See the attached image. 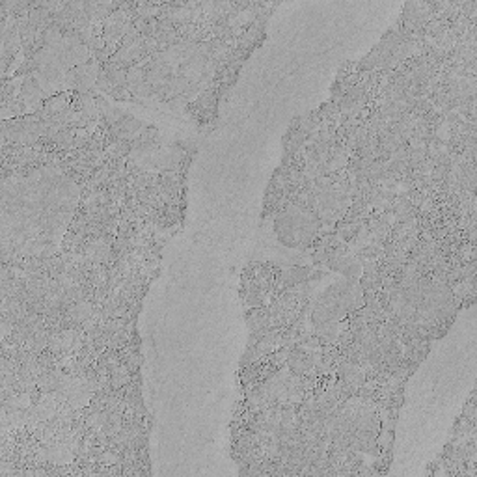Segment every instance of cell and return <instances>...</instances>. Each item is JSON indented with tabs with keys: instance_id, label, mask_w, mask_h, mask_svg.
I'll list each match as a JSON object with an SVG mask.
<instances>
[{
	"instance_id": "7a4b0ae2",
	"label": "cell",
	"mask_w": 477,
	"mask_h": 477,
	"mask_svg": "<svg viewBox=\"0 0 477 477\" xmlns=\"http://www.w3.org/2000/svg\"><path fill=\"white\" fill-rule=\"evenodd\" d=\"M377 444L382 451H392L393 448V431H386L380 429V433L377 435Z\"/></svg>"
},
{
	"instance_id": "6da1fadb",
	"label": "cell",
	"mask_w": 477,
	"mask_h": 477,
	"mask_svg": "<svg viewBox=\"0 0 477 477\" xmlns=\"http://www.w3.org/2000/svg\"><path fill=\"white\" fill-rule=\"evenodd\" d=\"M77 86H79V75L75 69H69L62 79V92H77Z\"/></svg>"
},
{
	"instance_id": "3957f363",
	"label": "cell",
	"mask_w": 477,
	"mask_h": 477,
	"mask_svg": "<svg viewBox=\"0 0 477 477\" xmlns=\"http://www.w3.org/2000/svg\"><path fill=\"white\" fill-rule=\"evenodd\" d=\"M110 97L116 101H121V103H125V101H135L133 99V93L129 92L127 86H125V88H116L114 92L110 93Z\"/></svg>"
}]
</instances>
